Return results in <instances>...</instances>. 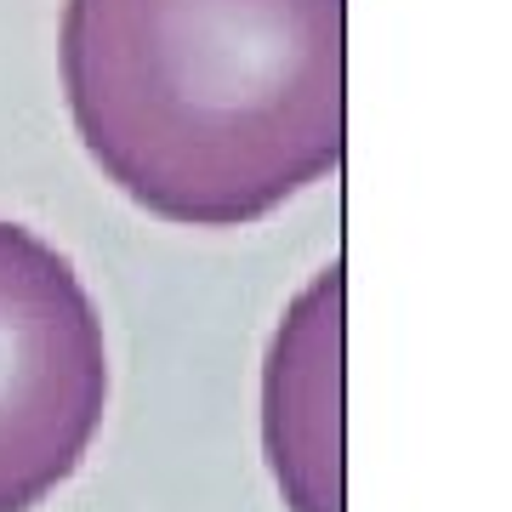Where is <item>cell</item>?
<instances>
[{
  "label": "cell",
  "instance_id": "3",
  "mask_svg": "<svg viewBox=\"0 0 512 512\" xmlns=\"http://www.w3.org/2000/svg\"><path fill=\"white\" fill-rule=\"evenodd\" d=\"M262 439L291 512H342V268H325L279 325Z\"/></svg>",
  "mask_w": 512,
  "mask_h": 512
},
{
  "label": "cell",
  "instance_id": "2",
  "mask_svg": "<svg viewBox=\"0 0 512 512\" xmlns=\"http://www.w3.org/2000/svg\"><path fill=\"white\" fill-rule=\"evenodd\" d=\"M103 410L109 348L74 262L0 222V512H35L69 484Z\"/></svg>",
  "mask_w": 512,
  "mask_h": 512
},
{
  "label": "cell",
  "instance_id": "1",
  "mask_svg": "<svg viewBox=\"0 0 512 512\" xmlns=\"http://www.w3.org/2000/svg\"><path fill=\"white\" fill-rule=\"evenodd\" d=\"M63 92L120 194L239 228L348 148V0H69Z\"/></svg>",
  "mask_w": 512,
  "mask_h": 512
}]
</instances>
